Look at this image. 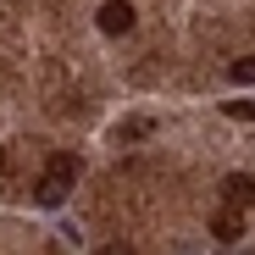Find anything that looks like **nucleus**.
Listing matches in <instances>:
<instances>
[{
	"label": "nucleus",
	"instance_id": "nucleus-3",
	"mask_svg": "<svg viewBox=\"0 0 255 255\" xmlns=\"http://www.w3.org/2000/svg\"><path fill=\"white\" fill-rule=\"evenodd\" d=\"M211 233H217L222 244H239V239H244V217H239V211H228V205H222L217 217H211Z\"/></svg>",
	"mask_w": 255,
	"mask_h": 255
},
{
	"label": "nucleus",
	"instance_id": "nucleus-8",
	"mask_svg": "<svg viewBox=\"0 0 255 255\" xmlns=\"http://www.w3.org/2000/svg\"><path fill=\"white\" fill-rule=\"evenodd\" d=\"M228 117H250L255 122V100H228Z\"/></svg>",
	"mask_w": 255,
	"mask_h": 255
},
{
	"label": "nucleus",
	"instance_id": "nucleus-11",
	"mask_svg": "<svg viewBox=\"0 0 255 255\" xmlns=\"http://www.w3.org/2000/svg\"><path fill=\"white\" fill-rule=\"evenodd\" d=\"M233 255H250V250H233Z\"/></svg>",
	"mask_w": 255,
	"mask_h": 255
},
{
	"label": "nucleus",
	"instance_id": "nucleus-5",
	"mask_svg": "<svg viewBox=\"0 0 255 255\" xmlns=\"http://www.w3.org/2000/svg\"><path fill=\"white\" fill-rule=\"evenodd\" d=\"M45 172H50V178H61V183L72 189V183H78V155H50Z\"/></svg>",
	"mask_w": 255,
	"mask_h": 255
},
{
	"label": "nucleus",
	"instance_id": "nucleus-1",
	"mask_svg": "<svg viewBox=\"0 0 255 255\" xmlns=\"http://www.w3.org/2000/svg\"><path fill=\"white\" fill-rule=\"evenodd\" d=\"M222 205H228V211L255 205V178H250V172H228V178H222Z\"/></svg>",
	"mask_w": 255,
	"mask_h": 255
},
{
	"label": "nucleus",
	"instance_id": "nucleus-10",
	"mask_svg": "<svg viewBox=\"0 0 255 255\" xmlns=\"http://www.w3.org/2000/svg\"><path fill=\"white\" fill-rule=\"evenodd\" d=\"M0 166H6V150H0Z\"/></svg>",
	"mask_w": 255,
	"mask_h": 255
},
{
	"label": "nucleus",
	"instance_id": "nucleus-9",
	"mask_svg": "<svg viewBox=\"0 0 255 255\" xmlns=\"http://www.w3.org/2000/svg\"><path fill=\"white\" fill-rule=\"evenodd\" d=\"M95 255H133V250H128V244H100Z\"/></svg>",
	"mask_w": 255,
	"mask_h": 255
},
{
	"label": "nucleus",
	"instance_id": "nucleus-4",
	"mask_svg": "<svg viewBox=\"0 0 255 255\" xmlns=\"http://www.w3.org/2000/svg\"><path fill=\"white\" fill-rule=\"evenodd\" d=\"M150 133H155L150 117H128V122L117 128V144H133V139H150Z\"/></svg>",
	"mask_w": 255,
	"mask_h": 255
},
{
	"label": "nucleus",
	"instance_id": "nucleus-6",
	"mask_svg": "<svg viewBox=\"0 0 255 255\" xmlns=\"http://www.w3.org/2000/svg\"><path fill=\"white\" fill-rule=\"evenodd\" d=\"M61 200H67V183L45 172V178H39V205H61Z\"/></svg>",
	"mask_w": 255,
	"mask_h": 255
},
{
	"label": "nucleus",
	"instance_id": "nucleus-2",
	"mask_svg": "<svg viewBox=\"0 0 255 255\" xmlns=\"http://www.w3.org/2000/svg\"><path fill=\"white\" fill-rule=\"evenodd\" d=\"M95 22H100V33H128L133 28V6H128V0H106L95 11Z\"/></svg>",
	"mask_w": 255,
	"mask_h": 255
},
{
	"label": "nucleus",
	"instance_id": "nucleus-7",
	"mask_svg": "<svg viewBox=\"0 0 255 255\" xmlns=\"http://www.w3.org/2000/svg\"><path fill=\"white\" fill-rule=\"evenodd\" d=\"M228 72H233V83H255V56H244V61H233Z\"/></svg>",
	"mask_w": 255,
	"mask_h": 255
}]
</instances>
